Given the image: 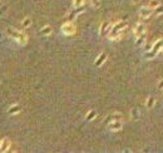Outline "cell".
<instances>
[{"label":"cell","mask_w":163,"mask_h":153,"mask_svg":"<svg viewBox=\"0 0 163 153\" xmlns=\"http://www.w3.org/2000/svg\"><path fill=\"white\" fill-rule=\"evenodd\" d=\"M144 33H147V26H146V24H143V23H137V24L134 25V28H133L134 38L142 35V34H144Z\"/></svg>","instance_id":"4"},{"label":"cell","mask_w":163,"mask_h":153,"mask_svg":"<svg viewBox=\"0 0 163 153\" xmlns=\"http://www.w3.org/2000/svg\"><path fill=\"white\" fill-rule=\"evenodd\" d=\"M96 117H97V112H96V110H89V112L87 113V116H85V119L88 122H90V121H93Z\"/></svg>","instance_id":"19"},{"label":"cell","mask_w":163,"mask_h":153,"mask_svg":"<svg viewBox=\"0 0 163 153\" xmlns=\"http://www.w3.org/2000/svg\"><path fill=\"white\" fill-rule=\"evenodd\" d=\"M153 11H154V14H156V15H162L163 14V6L162 5L157 6L156 9H153Z\"/></svg>","instance_id":"23"},{"label":"cell","mask_w":163,"mask_h":153,"mask_svg":"<svg viewBox=\"0 0 163 153\" xmlns=\"http://www.w3.org/2000/svg\"><path fill=\"white\" fill-rule=\"evenodd\" d=\"M146 40H147V33L135 38V45H137V47H142V45L146 43Z\"/></svg>","instance_id":"12"},{"label":"cell","mask_w":163,"mask_h":153,"mask_svg":"<svg viewBox=\"0 0 163 153\" xmlns=\"http://www.w3.org/2000/svg\"><path fill=\"white\" fill-rule=\"evenodd\" d=\"M157 55H163V45H162V48H161V50L157 53Z\"/></svg>","instance_id":"26"},{"label":"cell","mask_w":163,"mask_h":153,"mask_svg":"<svg viewBox=\"0 0 163 153\" xmlns=\"http://www.w3.org/2000/svg\"><path fill=\"white\" fill-rule=\"evenodd\" d=\"M10 146H11V142H10L9 138L1 139V142H0V153L8 152V151L10 150Z\"/></svg>","instance_id":"8"},{"label":"cell","mask_w":163,"mask_h":153,"mask_svg":"<svg viewBox=\"0 0 163 153\" xmlns=\"http://www.w3.org/2000/svg\"><path fill=\"white\" fill-rule=\"evenodd\" d=\"M52 32H53V29H52L50 25H45V26H43V28L40 29V34H41V35H50Z\"/></svg>","instance_id":"15"},{"label":"cell","mask_w":163,"mask_h":153,"mask_svg":"<svg viewBox=\"0 0 163 153\" xmlns=\"http://www.w3.org/2000/svg\"><path fill=\"white\" fill-rule=\"evenodd\" d=\"M30 25H32V19H30L29 17H25V18L21 20V26H23L24 29H26V28H29Z\"/></svg>","instance_id":"16"},{"label":"cell","mask_w":163,"mask_h":153,"mask_svg":"<svg viewBox=\"0 0 163 153\" xmlns=\"http://www.w3.org/2000/svg\"><path fill=\"white\" fill-rule=\"evenodd\" d=\"M122 119H123V114L119 112H114V113H112L111 116L107 117L105 123H109V122H112V121H122Z\"/></svg>","instance_id":"9"},{"label":"cell","mask_w":163,"mask_h":153,"mask_svg":"<svg viewBox=\"0 0 163 153\" xmlns=\"http://www.w3.org/2000/svg\"><path fill=\"white\" fill-rule=\"evenodd\" d=\"M158 89H163V78L158 82Z\"/></svg>","instance_id":"25"},{"label":"cell","mask_w":163,"mask_h":153,"mask_svg":"<svg viewBox=\"0 0 163 153\" xmlns=\"http://www.w3.org/2000/svg\"><path fill=\"white\" fill-rule=\"evenodd\" d=\"M139 117H141L139 109L138 108H132L131 109V118H132V121H138Z\"/></svg>","instance_id":"13"},{"label":"cell","mask_w":163,"mask_h":153,"mask_svg":"<svg viewBox=\"0 0 163 153\" xmlns=\"http://www.w3.org/2000/svg\"><path fill=\"white\" fill-rule=\"evenodd\" d=\"M162 45H163V39H158V40H156V41H154V43L152 44V48H151V50H153V52L157 54V53L161 50Z\"/></svg>","instance_id":"10"},{"label":"cell","mask_w":163,"mask_h":153,"mask_svg":"<svg viewBox=\"0 0 163 153\" xmlns=\"http://www.w3.org/2000/svg\"><path fill=\"white\" fill-rule=\"evenodd\" d=\"M111 29H112V24L109 21H103L102 23V25H100V29H99V34L102 37H104V35H108V33L111 32Z\"/></svg>","instance_id":"7"},{"label":"cell","mask_w":163,"mask_h":153,"mask_svg":"<svg viewBox=\"0 0 163 153\" xmlns=\"http://www.w3.org/2000/svg\"><path fill=\"white\" fill-rule=\"evenodd\" d=\"M75 32H77V28H75L73 21H67L62 25V33L64 35H74Z\"/></svg>","instance_id":"3"},{"label":"cell","mask_w":163,"mask_h":153,"mask_svg":"<svg viewBox=\"0 0 163 153\" xmlns=\"http://www.w3.org/2000/svg\"><path fill=\"white\" fill-rule=\"evenodd\" d=\"M108 128L112 132H119L123 128V123H122V121H112L108 123Z\"/></svg>","instance_id":"6"},{"label":"cell","mask_w":163,"mask_h":153,"mask_svg":"<svg viewBox=\"0 0 163 153\" xmlns=\"http://www.w3.org/2000/svg\"><path fill=\"white\" fill-rule=\"evenodd\" d=\"M132 1H133V3H134V4H138V3H139V1H141V0H132Z\"/></svg>","instance_id":"27"},{"label":"cell","mask_w":163,"mask_h":153,"mask_svg":"<svg viewBox=\"0 0 163 153\" xmlns=\"http://www.w3.org/2000/svg\"><path fill=\"white\" fill-rule=\"evenodd\" d=\"M161 5V1L160 0H151L149 4H148V6L151 8V9H156L157 6H160Z\"/></svg>","instance_id":"20"},{"label":"cell","mask_w":163,"mask_h":153,"mask_svg":"<svg viewBox=\"0 0 163 153\" xmlns=\"http://www.w3.org/2000/svg\"><path fill=\"white\" fill-rule=\"evenodd\" d=\"M105 60H107V54L105 53H100L99 55H98V58L96 59V62H94V64H96L97 67H100L102 64H103Z\"/></svg>","instance_id":"11"},{"label":"cell","mask_w":163,"mask_h":153,"mask_svg":"<svg viewBox=\"0 0 163 153\" xmlns=\"http://www.w3.org/2000/svg\"><path fill=\"white\" fill-rule=\"evenodd\" d=\"M152 14H153V9H151L149 6H142L138 11V15L141 19H148Z\"/></svg>","instance_id":"5"},{"label":"cell","mask_w":163,"mask_h":153,"mask_svg":"<svg viewBox=\"0 0 163 153\" xmlns=\"http://www.w3.org/2000/svg\"><path fill=\"white\" fill-rule=\"evenodd\" d=\"M90 4H92L94 9H97V8L100 6V0H90Z\"/></svg>","instance_id":"24"},{"label":"cell","mask_w":163,"mask_h":153,"mask_svg":"<svg viewBox=\"0 0 163 153\" xmlns=\"http://www.w3.org/2000/svg\"><path fill=\"white\" fill-rule=\"evenodd\" d=\"M156 57H157V54L153 50H151V49H149V50H146V53H144V58L146 59H149L151 60V59H154Z\"/></svg>","instance_id":"18"},{"label":"cell","mask_w":163,"mask_h":153,"mask_svg":"<svg viewBox=\"0 0 163 153\" xmlns=\"http://www.w3.org/2000/svg\"><path fill=\"white\" fill-rule=\"evenodd\" d=\"M154 104H156V99H154V97L151 95V97L147 98V101H146V107H147V108L152 109L153 107H154Z\"/></svg>","instance_id":"14"},{"label":"cell","mask_w":163,"mask_h":153,"mask_svg":"<svg viewBox=\"0 0 163 153\" xmlns=\"http://www.w3.org/2000/svg\"><path fill=\"white\" fill-rule=\"evenodd\" d=\"M85 11V9H84V5H82V6H78V8H75V10H74V13H73V15H79V14H82V13H84Z\"/></svg>","instance_id":"21"},{"label":"cell","mask_w":163,"mask_h":153,"mask_svg":"<svg viewBox=\"0 0 163 153\" xmlns=\"http://www.w3.org/2000/svg\"><path fill=\"white\" fill-rule=\"evenodd\" d=\"M85 0H73V6L74 8H78V6H82L84 5Z\"/></svg>","instance_id":"22"},{"label":"cell","mask_w":163,"mask_h":153,"mask_svg":"<svg viewBox=\"0 0 163 153\" xmlns=\"http://www.w3.org/2000/svg\"><path fill=\"white\" fill-rule=\"evenodd\" d=\"M6 34L9 35L11 39L17 40L19 45H25L28 43V35L25 33L20 32V30H17V29H13V28H8L6 29Z\"/></svg>","instance_id":"2"},{"label":"cell","mask_w":163,"mask_h":153,"mask_svg":"<svg viewBox=\"0 0 163 153\" xmlns=\"http://www.w3.org/2000/svg\"><path fill=\"white\" fill-rule=\"evenodd\" d=\"M20 112V107H19L18 104H15V105H11L9 109H8V114H17Z\"/></svg>","instance_id":"17"},{"label":"cell","mask_w":163,"mask_h":153,"mask_svg":"<svg viewBox=\"0 0 163 153\" xmlns=\"http://www.w3.org/2000/svg\"><path fill=\"white\" fill-rule=\"evenodd\" d=\"M0 142H1V139H0Z\"/></svg>","instance_id":"28"},{"label":"cell","mask_w":163,"mask_h":153,"mask_svg":"<svg viewBox=\"0 0 163 153\" xmlns=\"http://www.w3.org/2000/svg\"><path fill=\"white\" fill-rule=\"evenodd\" d=\"M127 23L126 21H118L114 25H112L111 32L108 33V39L109 40H120L127 32Z\"/></svg>","instance_id":"1"}]
</instances>
